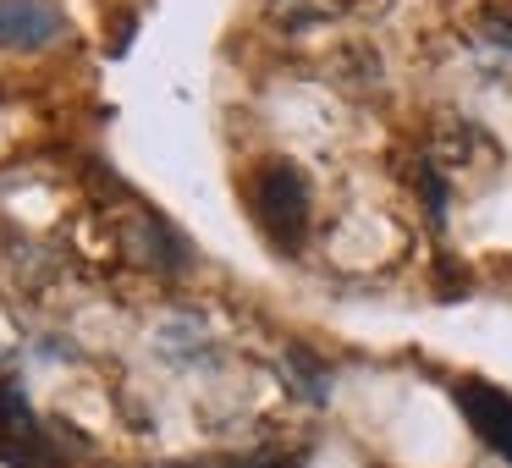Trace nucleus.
<instances>
[{
    "mask_svg": "<svg viewBox=\"0 0 512 468\" xmlns=\"http://www.w3.org/2000/svg\"><path fill=\"white\" fill-rule=\"evenodd\" d=\"M248 199H254V215H259V226L270 232V243H281V248L303 243L309 204H314L303 166H292V160H265V166H254V188H248Z\"/></svg>",
    "mask_w": 512,
    "mask_h": 468,
    "instance_id": "f257e3e1",
    "label": "nucleus"
},
{
    "mask_svg": "<svg viewBox=\"0 0 512 468\" xmlns=\"http://www.w3.org/2000/svg\"><path fill=\"white\" fill-rule=\"evenodd\" d=\"M0 457L17 468H56L45 457V441H39V419L23 402L17 380H0Z\"/></svg>",
    "mask_w": 512,
    "mask_h": 468,
    "instance_id": "f03ea898",
    "label": "nucleus"
},
{
    "mask_svg": "<svg viewBox=\"0 0 512 468\" xmlns=\"http://www.w3.org/2000/svg\"><path fill=\"white\" fill-rule=\"evenodd\" d=\"M67 34L50 0H0V50H39Z\"/></svg>",
    "mask_w": 512,
    "mask_h": 468,
    "instance_id": "7ed1b4c3",
    "label": "nucleus"
},
{
    "mask_svg": "<svg viewBox=\"0 0 512 468\" xmlns=\"http://www.w3.org/2000/svg\"><path fill=\"white\" fill-rule=\"evenodd\" d=\"M127 254L149 270H166V276H177V270L188 265V243H182L160 215H138V221L127 226Z\"/></svg>",
    "mask_w": 512,
    "mask_h": 468,
    "instance_id": "20e7f679",
    "label": "nucleus"
},
{
    "mask_svg": "<svg viewBox=\"0 0 512 468\" xmlns=\"http://www.w3.org/2000/svg\"><path fill=\"white\" fill-rule=\"evenodd\" d=\"M463 413L474 419V430L512 463V397H501V391H490V386H463Z\"/></svg>",
    "mask_w": 512,
    "mask_h": 468,
    "instance_id": "39448f33",
    "label": "nucleus"
},
{
    "mask_svg": "<svg viewBox=\"0 0 512 468\" xmlns=\"http://www.w3.org/2000/svg\"><path fill=\"white\" fill-rule=\"evenodd\" d=\"M479 34H485L496 50H512V17H496V12H490L485 23H479Z\"/></svg>",
    "mask_w": 512,
    "mask_h": 468,
    "instance_id": "423d86ee",
    "label": "nucleus"
},
{
    "mask_svg": "<svg viewBox=\"0 0 512 468\" xmlns=\"http://www.w3.org/2000/svg\"><path fill=\"white\" fill-rule=\"evenodd\" d=\"M232 468H281V463H270V457H259V463H232Z\"/></svg>",
    "mask_w": 512,
    "mask_h": 468,
    "instance_id": "0eeeda50",
    "label": "nucleus"
}]
</instances>
